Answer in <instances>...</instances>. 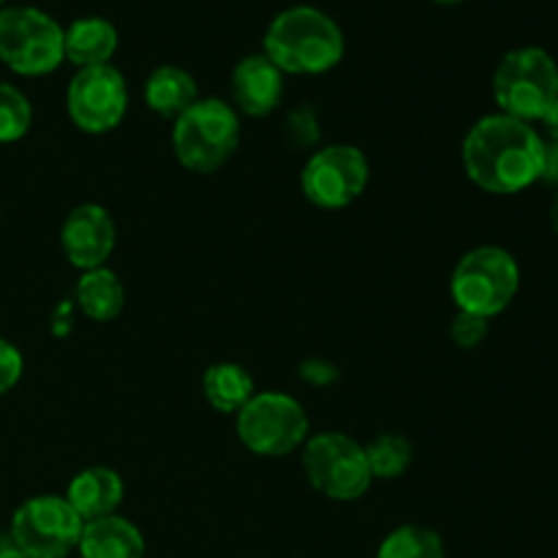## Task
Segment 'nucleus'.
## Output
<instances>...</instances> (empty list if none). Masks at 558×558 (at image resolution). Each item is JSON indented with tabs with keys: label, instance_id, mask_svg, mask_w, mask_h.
<instances>
[{
	"label": "nucleus",
	"instance_id": "7ed1b4c3",
	"mask_svg": "<svg viewBox=\"0 0 558 558\" xmlns=\"http://www.w3.org/2000/svg\"><path fill=\"white\" fill-rule=\"evenodd\" d=\"M172 123V150L189 172H216L240 145L238 109L221 98H199Z\"/></svg>",
	"mask_w": 558,
	"mask_h": 558
},
{
	"label": "nucleus",
	"instance_id": "aec40b11",
	"mask_svg": "<svg viewBox=\"0 0 558 558\" xmlns=\"http://www.w3.org/2000/svg\"><path fill=\"white\" fill-rule=\"evenodd\" d=\"M376 558H445V539L434 529L407 523L381 539Z\"/></svg>",
	"mask_w": 558,
	"mask_h": 558
},
{
	"label": "nucleus",
	"instance_id": "1a4fd4ad",
	"mask_svg": "<svg viewBox=\"0 0 558 558\" xmlns=\"http://www.w3.org/2000/svg\"><path fill=\"white\" fill-rule=\"evenodd\" d=\"M85 521L65 496L41 494L22 501L11 515L9 539L31 558H69L76 550Z\"/></svg>",
	"mask_w": 558,
	"mask_h": 558
},
{
	"label": "nucleus",
	"instance_id": "9b49d317",
	"mask_svg": "<svg viewBox=\"0 0 558 558\" xmlns=\"http://www.w3.org/2000/svg\"><path fill=\"white\" fill-rule=\"evenodd\" d=\"M71 123L85 134H107L118 129L129 112V85L112 63L76 69L65 90Z\"/></svg>",
	"mask_w": 558,
	"mask_h": 558
},
{
	"label": "nucleus",
	"instance_id": "f3484780",
	"mask_svg": "<svg viewBox=\"0 0 558 558\" xmlns=\"http://www.w3.org/2000/svg\"><path fill=\"white\" fill-rule=\"evenodd\" d=\"M194 101H199L196 80L180 65H158L145 82V104L158 118L178 120Z\"/></svg>",
	"mask_w": 558,
	"mask_h": 558
},
{
	"label": "nucleus",
	"instance_id": "412c9836",
	"mask_svg": "<svg viewBox=\"0 0 558 558\" xmlns=\"http://www.w3.org/2000/svg\"><path fill=\"white\" fill-rule=\"evenodd\" d=\"M363 450L374 480H398L414 461L412 441L401 434H379Z\"/></svg>",
	"mask_w": 558,
	"mask_h": 558
},
{
	"label": "nucleus",
	"instance_id": "39448f33",
	"mask_svg": "<svg viewBox=\"0 0 558 558\" xmlns=\"http://www.w3.org/2000/svg\"><path fill=\"white\" fill-rule=\"evenodd\" d=\"M494 98L501 114L537 123L558 98V63L543 47H518L494 71Z\"/></svg>",
	"mask_w": 558,
	"mask_h": 558
},
{
	"label": "nucleus",
	"instance_id": "dca6fc26",
	"mask_svg": "<svg viewBox=\"0 0 558 558\" xmlns=\"http://www.w3.org/2000/svg\"><path fill=\"white\" fill-rule=\"evenodd\" d=\"M118 52V31L104 16H82L63 27V54L76 69L107 65Z\"/></svg>",
	"mask_w": 558,
	"mask_h": 558
},
{
	"label": "nucleus",
	"instance_id": "6e6552de",
	"mask_svg": "<svg viewBox=\"0 0 558 558\" xmlns=\"http://www.w3.org/2000/svg\"><path fill=\"white\" fill-rule=\"evenodd\" d=\"M303 469L314 490L332 501L363 499L374 483L363 445L341 430L308 436L303 445Z\"/></svg>",
	"mask_w": 558,
	"mask_h": 558
},
{
	"label": "nucleus",
	"instance_id": "6ab92c4d",
	"mask_svg": "<svg viewBox=\"0 0 558 558\" xmlns=\"http://www.w3.org/2000/svg\"><path fill=\"white\" fill-rule=\"evenodd\" d=\"M202 392L216 412L238 414L256 396V385L240 363H213L202 374Z\"/></svg>",
	"mask_w": 558,
	"mask_h": 558
},
{
	"label": "nucleus",
	"instance_id": "2eb2a0df",
	"mask_svg": "<svg viewBox=\"0 0 558 558\" xmlns=\"http://www.w3.org/2000/svg\"><path fill=\"white\" fill-rule=\"evenodd\" d=\"M76 554L82 558H145L147 543L129 518L107 515L85 523Z\"/></svg>",
	"mask_w": 558,
	"mask_h": 558
},
{
	"label": "nucleus",
	"instance_id": "a878e982",
	"mask_svg": "<svg viewBox=\"0 0 558 558\" xmlns=\"http://www.w3.org/2000/svg\"><path fill=\"white\" fill-rule=\"evenodd\" d=\"M539 123H543V129H545L543 140L558 142V98H556L554 104H550L548 112L543 114V120H539Z\"/></svg>",
	"mask_w": 558,
	"mask_h": 558
},
{
	"label": "nucleus",
	"instance_id": "9d476101",
	"mask_svg": "<svg viewBox=\"0 0 558 558\" xmlns=\"http://www.w3.org/2000/svg\"><path fill=\"white\" fill-rule=\"evenodd\" d=\"M371 163L354 145H325L305 161L300 185L311 205L322 210H341L365 194Z\"/></svg>",
	"mask_w": 558,
	"mask_h": 558
},
{
	"label": "nucleus",
	"instance_id": "c85d7f7f",
	"mask_svg": "<svg viewBox=\"0 0 558 558\" xmlns=\"http://www.w3.org/2000/svg\"><path fill=\"white\" fill-rule=\"evenodd\" d=\"M434 3H441V5H452V3H463V0H434Z\"/></svg>",
	"mask_w": 558,
	"mask_h": 558
},
{
	"label": "nucleus",
	"instance_id": "20e7f679",
	"mask_svg": "<svg viewBox=\"0 0 558 558\" xmlns=\"http://www.w3.org/2000/svg\"><path fill=\"white\" fill-rule=\"evenodd\" d=\"M521 289L518 259L501 245H477L458 259L450 278V294L458 311L494 319L510 308Z\"/></svg>",
	"mask_w": 558,
	"mask_h": 558
},
{
	"label": "nucleus",
	"instance_id": "4468645a",
	"mask_svg": "<svg viewBox=\"0 0 558 558\" xmlns=\"http://www.w3.org/2000/svg\"><path fill=\"white\" fill-rule=\"evenodd\" d=\"M125 499V483L114 469L87 466L71 477L65 501L74 507L82 521H98V518L118 515V507Z\"/></svg>",
	"mask_w": 558,
	"mask_h": 558
},
{
	"label": "nucleus",
	"instance_id": "bb28decb",
	"mask_svg": "<svg viewBox=\"0 0 558 558\" xmlns=\"http://www.w3.org/2000/svg\"><path fill=\"white\" fill-rule=\"evenodd\" d=\"M0 558H31L25 554V550L16 548L11 539H5V543H0Z\"/></svg>",
	"mask_w": 558,
	"mask_h": 558
},
{
	"label": "nucleus",
	"instance_id": "f257e3e1",
	"mask_svg": "<svg viewBox=\"0 0 558 558\" xmlns=\"http://www.w3.org/2000/svg\"><path fill=\"white\" fill-rule=\"evenodd\" d=\"M543 147V134L532 123L501 112L485 114L463 136V169L485 194H521L539 183Z\"/></svg>",
	"mask_w": 558,
	"mask_h": 558
},
{
	"label": "nucleus",
	"instance_id": "b1692460",
	"mask_svg": "<svg viewBox=\"0 0 558 558\" xmlns=\"http://www.w3.org/2000/svg\"><path fill=\"white\" fill-rule=\"evenodd\" d=\"M22 371H25L22 352L11 341L0 338V396H5V392H11L20 385Z\"/></svg>",
	"mask_w": 558,
	"mask_h": 558
},
{
	"label": "nucleus",
	"instance_id": "ddd939ff",
	"mask_svg": "<svg viewBox=\"0 0 558 558\" xmlns=\"http://www.w3.org/2000/svg\"><path fill=\"white\" fill-rule=\"evenodd\" d=\"M283 71L265 52L240 60L229 80L232 104L248 118H267L283 98Z\"/></svg>",
	"mask_w": 558,
	"mask_h": 558
},
{
	"label": "nucleus",
	"instance_id": "f8f14e48",
	"mask_svg": "<svg viewBox=\"0 0 558 558\" xmlns=\"http://www.w3.org/2000/svg\"><path fill=\"white\" fill-rule=\"evenodd\" d=\"M114 243H118V229H114L112 216L107 207L93 205V202L74 207L60 227V248L65 259L82 272L107 267Z\"/></svg>",
	"mask_w": 558,
	"mask_h": 558
},
{
	"label": "nucleus",
	"instance_id": "c756f323",
	"mask_svg": "<svg viewBox=\"0 0 558 558\" xmlns=\"http://www.w3.org/2000/svg\"><path fill=\"white\" fill-rule=\"evenodd\" d=\"M0 3H5V0H0Z\"/></svg>",
	"mask_w": 558,
	"mask_h": 558
},
{
	"label": "nucleus",
	"instance_id": "f03ea898",
	"mask_svg": "<svg viewBox=\"0 0 558 558\" xmlns=\"http://www.w3.org/2000/svg\"><path fill=\"white\" fill-rule=\"evenodd\" d=\"M347 52V38L330 14L314 5H292L270 22L265 54L283 74H327Z\"/></svg>",
	"mask_w": 558,
	"mask_h": 558
},
{
	"label": "nucleus",
	"instance_id": "cd10ccee",
	"mask_svg": "<svg viewBox=\"0 0 558 558\" xmlns=\"http://www.w3.org/2000/svg\"><path fill=\"white\" fill-rule=\"evenodd\" d=\"M548 218H550V229H554V232L558 234V189H556L554 202H550V213H548Z\"/></svg>",
	"mask_w": 558,
	"mask_h": 558
},
{
	"label": "nucleus",
	"instance_id": "5701e85b",
	"mask_svg": "<svg viewBox=\"0 0 558 558\" xmlns=\"http://www.w3.org/2000/svg\"><path fill=\"white\" fill-rule=\"evenodd\" d=\"M488 322L483 316L466 314V311H458L456 319L450 325V338L458 349H477L480 343L488 338Z\"/></svg>",
	"mask_w": 558,
	"mask_h": 558
},
{
	"label": "nucleus",
	"instance_id": "0eeeda50",
	"mask_svg": "<svg viewBox=\"0 0 558 558\" xmlns=\"http://www.w3.org/2000/svg\"><path fill=\"white\" fill-rule=\"evenodd\" d=\"M0 60L14 74L47 76L65 60L63 27L36 5L0 9Z\"/></svg>",
	"mask_w": 558,
	"mask_h": 558
},
{
	"label": "nucleus",
	"instance_id": "393cba45",
	"mask_svg": "<svg viewBox=\"0 0 558 558\" xmlns=\"http://www.w3.org/2000/svg\"><path fill=\"white\" fill-rule=\"evenodd\" d=\"M539 183L558 189V142L545 140L543 147V169H539Z\"/></svg>",
	"mask_w": 558,
	"mask_h": 558
},
{
	"label": "nucleus",
	"instance_id": "4be33fe9",
	"mask_svg": "<svg viewBox=\"0 0 558 558\" xmlns=\"http://www.w3.org/2000/svg\"><path fill=\"white\" fill-rule=\"evenodd\" d=\"M33 125V107L20 87L0 82V145L20 142Z\"/></svg>",
	"mask_w": 558,
	"mask_h": 558
},
{
	"label": "nucleus",
	"instance_id": "423d86ee",
	"mask_svg": "<svg viewBox=\"0 0 558 558\" xmlns=\"http://www.w3.org/2000/svg\"><path fill=\"white\" fill-rule=\"evenodd\" d=\"M238 439L245 450L262 458H283L305 445L311 434V420L298 398L278 390L256 392L234 414Z\"/></svg>",
	"mask_w": 558,
	"mask_h": 558
},
{
	"label": "nucleus",
	"instance_id": "a211bd4d",
	"mask_svg": "<svg viewBox=\"0 0 558 558\" xmlns=\"http://www.w3.org/2000/svg\"><path fill=\"white\" fill-rule=\"evenodd\" d=\"M74 300L87 319L104 325V322H112L120 316L125 305V289L118 272H112L109 267H96V270L82 272L74 289Z\"/></svg>",
	"mask_w": 558,
	"mask_h": 558
}]
</instances>
